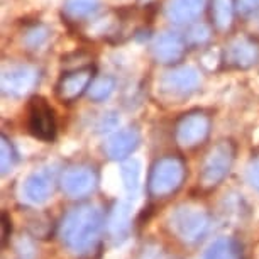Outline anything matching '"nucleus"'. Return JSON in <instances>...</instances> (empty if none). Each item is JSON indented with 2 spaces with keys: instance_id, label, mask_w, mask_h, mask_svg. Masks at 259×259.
I'll list each match as a JSON object with an SVG mask.
<instances>
[{
  "instance_id": "obj_1",
  "label": "nucleus",
  "mask_w": 259,
  "mask_h": 259,
  "mask_svg": "<svg viewBox=\"0 0 259 259\" xmlns=\"http://www.w3.org/2000/svg\"><path fill=\"white\" fill-rule=\"evenodd\" d=\"M102 212L94 205H80L63 219L60 237L63 244L76 256L90 254L100 241Z\"/></svg>"
},
{
  "instance_id": "obj_2",
  "label": "nucleus",
  "mask_w": 259,
  "mask_h": 259,
  "mask_svg": "<svg viewBox=\"0 0 259 259\" xmlns=\"http://www.w3.org/2000/svg\"><path fill=\"white\" fill-rule=\"evenodd\" d=\"M187 177L185 161L178 156L159 158L151 168L148 180V192L153 198H168L177 193Z\"/></svg>"
},
{
  "instance_id": "obj_3",
  "label": "nucleus",
  "mask_w": 259,
  "mask_h": 259,
  "mask_svg": "<svg viewBox=\"0 0 259 259\" xmlns=\"http://www.w3.org/2000/svg\"><path fill=\"white\" fill-rule=\"evenodd\" d=\"M236 146L232 141L222 139L215 143L202 161V168L198 175V185L202 190H213L222 183L234 164Z\"/></svg>"
},
{
  "instance_id": "obj_4",
  "label": "nucleus",
  "mask_w": 259,
  "mask_h": 259,
  "mask_svg": "<svg viewBox=\"0 0 259 259\" xmlns=\"http://www.w3.org/2000/svg\"><path fill=\"white\" fill-rule=\"evenodd\" d=\"M208 213L198 205H180L169 217V229L175 237L185 244H195L202 241L208 231Z\"/></svg>"
},
{
  "instance_id": "obj_5",
  "label": "nucleus",
  "mask_w": 259,
  "mask_h": 259,
  "mask_svg": "<svg viewBox=\"0 0 259 259\" xmlns=\"http://www.w3.org/2000/svg\"><path fill=\"white\" fill-rule=\"evenodd\" d=\"M210 127H212V120L205 112H188L177 122L175 139L183 149H195L207 141Z\"/></svg>"
},
{
  "instance_id": "obj_6",
  "label": "nucleus",
  "mask_w": 259,
  "mask_h": 259,
  "mask_svg": "<svg viewBox=\"0 0 259 259\" xmlns=\"http://www.w3.org/2000/svg\"><path fill=\"white\" fill-rule=\"evenodd\" d=\"M27 129L34 138L51 143L56 138V117L42 97H34L27 107Z\"/></svg>"
},
{
  "instance_id": "obj_7",
  "label": "nucleus",
  "mask_w": 259,
  "mask_h": 259,
  "mask_svg": "<svg viewBox=\"0 0 259 259\" xmlns=\"http://www.w3.org/2000/svg\"><path fill=\"white\" fill-rule=\"evenodd\" d=\"M39 81L37 68L31 65H11L2 71V94L9 99H22L31 94Z\"/></svg>"
},
{
  "instance_id": "obj_8",
  "label": "nucleus",
  "mask_w": 259,
  "mask_h": 259,
  "mask_svg": "<svg viewBox=\"0 0 259 259\" xmlns=\"http://www.w3.org/2000/svg\"><path fill=\"white\" fill-rule=\"evenodd\" d=\"M200 71L193 66H177L161 76L159 87L164 94L173 97H187L200 87Z\"/></svg>"
},
{
  "instance_id": "obj_9",
  "label": "nucleus",
  "mask_w": 259,
  "mask_h": 259,
  "mask_svg": "<svg viewBox=\"0 0 259 259\" xmlns=\"http://www.w3.org/2000/svg\"><path fill=\"white\" fill-rule=\"evenodd\" d=\"M224 61L231 68L247 70L259 61V46L252 37L237 36L227 42L224 50Z\"/></svg>"
},
{
  "instance_id": "obj_10",
  "label": "nucleus",
  "mask_w": 259,
  "mask_h": 259,
  "mask_svg": "<svg viewBox=\"0 0 259 259\" xmlns=\"http://www.w3.org/2000/svg\"><path fill=\"white\" fill-rule=\"evenodd\" d=\"M187 39L175 31H163L154 37L151 53L161 65H177L187 51Z\"/></svg>"
},
{
  "instance_id": "obj_11",
  "label": "nucleus",
  "mask_w": 259,
  "mask_h": 259,
  "mask_svg": "<svg viewBox=\"0 0 259 259\" xmlns=\"http://www.w3.org/2000/svg\"><path fill=\"white\" fill-rule=\"evenodd\" d=\"M97 187V173L89 166H73L61 177V188L70 198H85Z\"/></svg>"
},
{
  "instance_id": "obj_12",
  "label": "nucleus",
  "mask_w": 259,
  "mask_h": 259,
  "mask_svg": "<svg viewBox=\"0 0 259 259\" xmlns=\"http://www.w3.org/2000/svg\"><path fill=\"white\" fill-rule=\"evenodd\" d=\"M94 81V70L92 68H80L73 70L60 78L56 85V95L61 102H75L76 99L89 92Z\"/></svg>"
},
{
  "instance_id": "obj_13",
  "label": "nucleus",
  "mask_w": 259,
  "mask_h": 259,
  "mask_svg": "<svg viewBox=\"0 0 259 259\" xmlns=\"http://www.w3.org/2000/svg\"><path fill=\"white\" fill-rule=\"evenodd\" d=\"M55 188V173L51 169H39L26 180L24 183V197L34 205L45 203L51 197Z\"/></svg>"
},
{
  "instance_id": "obj_14",
  "label": "nucleus",
  "mask_w": 259,
  "mask_h": 259,
  "mask_svg": "<svg viewBox=\"0 0 259 259\" xmlns=\"http://www.w3.org/2000/svg\"><path fill=\"white\" fill-rule=\"evenodd\" d=\"M139 146V133L133 127L122 129L115 133L112 138L105 143V153L110 159L122 161L127 156H131Z\"/></svg>"
},
{
  "instance_id": "obj_15",
  "label": "nucleus",
  "mask_w": 259,
  "mask_h": 259,
  "mask_svg": "<svg viewBox=\"0 0 259 259\" xmlns=\"http://www.w3.org/2000/svg\"><path fill=\"white\" fill-rule=\"evenodd\" d=\"M205 0H171L166 7V17L173 24H190L200 17Z\"/></svg>"
},
{
  "instance_id": "obj_16",
  "label": "nucleus",
  "mask_w": 259,
  "mask_h": 259,
  "mask_svg": "<svg viewBox=\"0 0 259 259\" xmlns=\"http://www.w3.org/2000/svg\"><path fill=\"white\" fill-rule=\"evenodd\" d=\"M203 259H244V252L236 239L222 237L205 251Z\"/></svg>"
},
{
  "instance_id": "obj_17",
  "label": "nucleus",
  "mask_w": 259,
  "mask_h": 259,
  "mask_svg": "<svg viewBox=\"0 0 259 259\" xmlns=\"http://www.w3.org/2000/svg\"><path fill=\"white\" fill-rule=\"evenodd\" d=\"M131 212L125 203H117L109 217V232L115 242H122L129 234Z\"/></svg>"
},
{
  "instance_id": "obj_18",
  "label": "nucleus",
  "mask_w": 259,
  "mask_h": 259,
  "mask_svg": "<svg viewBox=\"0 0 259 259\" xmlns=\"http://www.w3.org/2000/svg\"><path fill=\"white\" fill-rule=\"evenodd\" d=\"M236 9V0H212L210 2V16H212L213 26L219 31H227L232 26Z\"/></svg>"
},
{
  "instance_id": "obj_19",
  "label": "nucleus",
  "mask_w": 259,
  "mask_h": 259,
  "mask_svg": "<svg viewBox=\"0 0 259 259\" xmlns=\"http://www.w3.org/2000/svg\"><path fill=\"white\" fill-rule=\"evenodd\" d=\"M102 0H65V16L70 21L90 19L100 9Z\"/></svg>"
},
{
  "instance_id": "obj_20",
  "label": "nucleus",
  "mask_w": 259,
  "mask_h": 259,
  "mask_svg": "<svg viewBox=\"0 0 259 259\" xmlns=\"http://www.w3.org/2000/svg\"><path fill=\"white\" fill-rule=\"evenodd\" d=\"M115 90V78L114 76H109V75H104V76H99L92 81L90 89H89V99L92 102H105L110 99V95L114 94Z\"/></svg>"
},
{
  "instance_id": "obj_21",
  "label": "nucleus",
  "mask_w": 259,
  "mask_h": 259,
  "mask_svg": "<svg viewBox=\"0 0 259 259\" xmlns=\"http://www.w3.org/2000/svg\"><path fill=\"white\" fill-rule=\"evenodd\" d=\"M50 36H51L50 27H46L45 24H36V26L27 29L26 34H24V37H22V41H24V45H26L27 50L37 51V50H41L48 41H50Z\"/></svg>"
},
{
  "instance_id": "obj_22",
  "label": "nucleus",
  "mask_w": 259,
  "mask_h": 259,
  "mask_svg": "<svg viewBox=\"0 0 259 259\" xmlns=\"http://www.w3.org/2000/svg\"><path fill=\"white\" fill-rule=\"evenodd\" d=\"M120 177L124 182V187L129 193H136L139 188V177H141V166L136 159L127 161L120 168Z\"/></svg>"
},
{
  "instance_id": "obj_23",
  "label": "nucleus",
  "mask_w": 259,
  "mask_h": 259,
  "mask_svg": "<svg viewBox=\"0 0 259 259\" xmlns=\"http://www.w3.org/2000/svg\"><path fill=\"white\" fill-rule=\"evenodd\" d=\"M0 154H2L0 156L2 175H7L9 171H12V168L17 163V151L6 136H2V139H0Z\"/></svg>"
},
{
  "instance_id": "obj_24",
  "label": "nucleus",
  "mask_w": 259,
  "mask_h": 259,
  "mask_svg": "<svg viewBox=\"0 0 259 259\" xmlns=\"http://www.w3.org/2000/svg\"><path fill=\"white\" fill-rule=\"evenodd\" d=\"M187 45L192 46H202L203 42H207L210 39V29L205 24H195V26L187 32Z\"/></svg>"
},
{
  "instance_id": "obj_25",
  "label": "nucleus",
  "mask_w": 259,
  "mask_h": 259,
  "mask_svg": "<svg viewBox=\"0 0 259 259\" xmlns=\"http://www.w3.org/2000/svg\"><path fill=\"white\" fill-rule=\"evenodd\" d=\"M246 180L254 190L259 192V156L249 161V164L246 168Z\"/></svg>"
},
{
  "instance_id": "obj_26",
  "label": "nucleus",
  "mask_w": 259,
  "mask_h": 259,
  "mask_svg": "<svg viewBox=\"0 0 259 259\" xmlns=\"http://www.w3.org/2000/svg\"><path fill=\"white\" fill-rule=\"evenodd\" d=\"M237 11L242 16H252L259 11V0H237Z\"/></svg>"
},
{
  "instance_id": "obj_27",
  "label": "nucleus",
  "mask_w": 259,
  "mask_h": 259,
  "mask_svg": "<svg viewBox=\"0 0 259 259\" xmlns=\"http://www.w3.org/2000/svg\"><path fill=\"white\" fill-rule=\"evenodd\" d=\"M117 125V117L114 114H107L105 117H102V122H100V129L102 131H112L114 127Z\"/></svg>"
},
{
  "instance_id": "obj_28",
  "label": "nucleus",
  "mask_w": 259,
  "mask_h": 259,
  "mask_svg": "<svg viewBox=\"0 0 259 259\" xmlns=\"http://www.w3.org/2000/svg\"><path fill=\"white\" fill-rule=\"evenodd\" d=\"M11 231H12L11 221H9V217L6 213H2V244H4V246H6L9 237H11Z\"/></svg>"
}]
</instances>
